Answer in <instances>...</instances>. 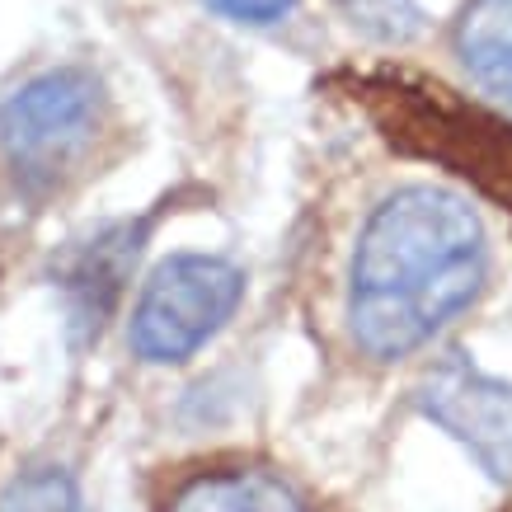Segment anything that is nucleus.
Here are the masks:
<instances>
[{
  "mask_svg": "<svg viewBox=\"0 0 512 512\" xmlns=\"http://www.w3.org/2000/svg\"><path fill=\"white\" fill-rule=\"evenodd\" d=\"M489 278L484 226L461 193L400 188L376 207L348 264V329L376 362L409 357Z\"/></svg>",
  "mask_w": 512,
  "mask_h": 512,
  "instance_id": "nucleus-1",
  "label": "nucleus"
},
{
  "mask_svg": "<svg viewBox=\"0 0 512 512\" xmlns=\"http://www.w3.org/2000/svg\"><path fill=\"white\" fill-rule=\"evenodd\" d=\"M245 273L217 254H174L146 278L132 306V353L151 367L188 362L235 315Z\"/></svg>",
  "mask_w": 512,
  "mask_h": 512,
  "instance_id": "nucleus-2",
  "label": "nucleus"
},
{
  "mask_svg": "<svg viewBox=\"0 0 512 512\" xmlns=\"http://www.w3.org/2000/svg\"><path fill=\"white\" fill-rule=\"evenodd\" d=\"M104 118V85L80 71L57 66L19 85L0 104V156L24 184H52L71 170Z\"/></svg>",
  "mask_w": 512,
  "mask_h": 512,
  "instance_id": "nucleus-3",
  "label": "nucleus"
},
{
  "mask_svg": "<svg viewBox=\"0 0 512 512\" xmlns=\"http://www.w3.org/2000/svg\"><path fill=\"white\" fill-rule=\"evenodd\" d=\"M419 409L494 480H512V381L489 376L466 353H451L423 376Z\"/></svg>",
  "mask_w": 512,
  "mask_h": 512,
  "instance_id": "nucleus-4",
  "label": "nucleus"
},
{
  "mask_svg": "<svg viewBox=\"0 0 512 512\" xmlns=\"http://www.w3.org/2000/svg\"><path fill=\"white\" fill-rule=\"evenodd\" d=\"M141 235H146V226L127 221V226H113V231L85 240V249H76L66 259L62 292H66V306H71V325L80 334H99L104 315L123 296V282L132 273V264H137Z\"/></svg>",
  "mask_w": 512,
  "mask_h": 512,
  "instance_id": "nucleus-5",
  "label": "nucleus"
},
{
  "mask_svg": "<svg viewBox=\"0 0 512 512\" xmlns=\"http://www.w3.org/2000/svg\"><path fill=\"white\" fill-rule=\"evenodd\" d=\"M456 52L470 80L512 109V0H470L456 19Z\"/></svg>",
  "mask_w": 512,
  "mask_h": 512,
  "instance_id": "nucleus-6",
  "label": "nucleus"
},
{
  "mask_svg": "<svg viewBox=\"0 0 512 512\" xmlns=\"http://www.w3.org/2000/svg\"><path fill=\"white\" fill-rule=\"evenodd\" d=\"M170 512H311L268 470H212L179 489Z\"/></svg>",
  "mask_w": 512,
  "mask_h": 512,
  "instance_id": "nucleus-7",
  "label": "nucleus"
},
{
  "mask_svg": "<svg viewBox=\"0 0 512 512\" xmlns=\"http://www.w3.org/2000/svg\"><path fill=\"white\" fill-rule=\"evenodd\" d=\"M0 512H94L62 466H29L0 489Z\"/></svg>",
  "mask_w": 512,
  "mask_h": 512,
  "instance_id": "nucleus-8",
  "label": "nucleus"
},
{
  "mask_svg": "<svg viewBox=\"0 0 512 512\" xmlns=\"http://www.w3.org/2000/svg\"><path fill=\"white\" fill-rule=\"evenodd\" d=\"M343 19L376 43H409L423 29L419 0H339Z\"/></svg>",
  "mask_w": 512,
  "mask_h": 512,
  "instance_id": "nucleus-9",
  "label": "nucleus"
},
{
  "mask_svg": "<svg viewBox=\"0 0 512 512\" xmlns=\"http://www.w3.org/2000/svg\"><path fill=\"white\" fill-rule=\"evenodd\" d=\"M207 10H217L221 19L231 24H249V29H264V24H278V19L292 15L296 0H202Z\"/></svg>",
  "mask_w": 512,
  "mask_h": 512,
  "instance_id": "nucleus-10",
  "label": "nucleus"
}]
</instances>
